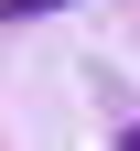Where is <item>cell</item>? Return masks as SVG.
<instances>
[{"instance_id":"7a4b0ae2","label":"cell","mask_w":140,"mask_h":151,"mask_svg":"<svg viewBox=\"0 0 140 151\" xmlns=\"http://www.w3.org/2000/svg\"><path fill=\"white\" fill-rule=\"evenodd\" d=\"M118 151H140V119H129V140H118Z\"/></svg>"},{"instance_id":"6da1fadb","label":"cell","mask_w":140,"mask_h":151,"mask_svg":"<svg viewBox=\"0 0 140 151\" xmlns=\"http://www.w3.org/2000/svg\"><path fill=\"white\" fill-rule=\"evenodd\" d=\"M43 11H75V0H0V22H43Z\"/></svg>"}]
</instances>
